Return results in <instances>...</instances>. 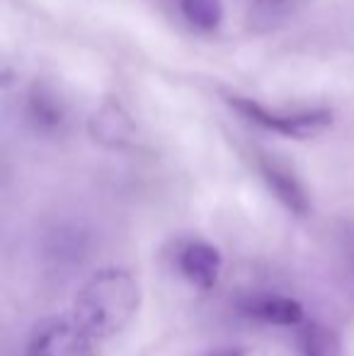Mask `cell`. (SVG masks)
<instances>
[{
  "label": "cell",
  "instance_id": "1",
  "mask_svg": "<svg viewBox=\"0 0 354 356\" xmlns=\"http://www.w3.org/2000/svg\"><path fill=\"white\" fill-rule=\"evenodd\" d=\"M141 303L138 282L129 272L117 267L99 269L76 293L71 318L92 339H107L119 334Z\"/></svg>",
  "mask_w": 354,
  "mask_h": 356
},
{
  "label": "cell",
  "instance_id": "2",
  "mask_svg": "<svg viewBox=\"0 0 354 356\" xmlns=\"http://www.w3.org/2000/svg\"><path fill=\"white\" fill-rule=\"evenodd\" d=\"M226 102H228V107L236 109L241 117H246L248 122L262 127L265 131H274L287 138H298V141L318 136V134H323L332 124L330 109L277 112V109H269L265 104H260L257 99L241 97V95H228Z\"/></svg>",
  "mask_w": 354,
  "mask_h": 356
},
{
  "label": "cell",
  "instance_id": "3",
  "mask_svg": "<svg viewBox=\"0 0 354 356\" xmlns=\"http://www.w3.org/2000/svg\"><path fill=\"white\" fill-rule=\"evenodd\" d=\"M27 356H95L92 337L73 318L47 320L29 337Z\"/></svg>",
  "mask_w": 354,
  "mask_h": 356
},
{
  "label": "cell",
  "instance_id": "4",
  "mask_svg": "<svg viewBox=\"0 0 354 356\" xmlns=\"http://www.w3.org/2000/svg\"><path fill=\"white\" fill-rule=\"evenodd\" d=\"M177 262H179V272L184 274V279L192 286H197V289L209 291L218 284L223 259H221V252H218L214 245L204 243V240H192V243H187L179 250Z\"/></svg>",
  "mask_w": 354,
  "mask_h": 356
},
{
  "label": "cell",
  "instance_id": "5",
  "mask_svg": "<svg viewBox=\"0 0 354 356\" xmlns=\"http://www.w3.org/2000/svg\"><path fill=\"white\" fill-rule=\"evenodd\" d=\"M260 172H262V179L267 182L269 192H272L289 211L296 216H306L311 211V199H308L301 179H298L287 165L277 163V160H272V158H262Z\"/></svg>",
  "mask_w": 354,
  "mask_h": 356
},
{
  "label": "cell",
  "instance_id": "6",
  "mask_svg": "<svg viewBox=\"0 0 354 356\" xmlns=\"http://www.w3.org/2000/svg\"><path fill=\"white\" fill-rule=\"evenodd\" d=\"M243 313L252 320H260L265 325H279V327H291V325H301L306 320V310L296 298L289 296H255V298L243 300Z\"/></svg>",
  "mask_w": 354,
  "mask_h": 356
},
{
  "label": "cell",
  "instance_id": "7",
  "mask_svg": "<svg viewBox=\"0 0 354 356\" xmlns=\"http://www.w3.org/2000/svg\"><path fill=\"white\" fill-rule=\"evenodd\" d=\"M303 356H342V342L335 330L318 323H306L298 334Z\"/></svg>",
  "mask_w": 354,
  "mask_h": 356
},
{
  "label": "cell",
  "instance_id": "8",
  "mask_svg": "<svg viewBox=\"0 0 354 356\" xmlns=\"http://www.w3.org/2000/svg\"><path fill=\"white\" fill-rule=\"evenodd\" d=\"M177 5L184 22L199 32H214L223 22L221 0H177Z\"/></svg>",
  "mask_w": 354,
  "mask_h": 356
},
{
  "label": "cell",
  "instance_id": "9",
  "mask_svg": "<svg viewBox=\"0 0 354 356\" xmlns=\"http://www.w3.org/2000/svg\"><path fill=\"white\" fill-rule=\"evenodd\" d=\"M29 107H32V119L44 129H54L63 122V109L61 102H56L54 95H49L47 90L37 88L29 95Z\"/></svg>",
  "mask_w": 354,
  "mask_h": 356
},
{
  "label": "cell",
  "instance_id": "10",
  "mask_svg": "<svg viewBox=\"0 0 354 356\" xmlns=\"http://www.w3.org/2000/svg\"><path fill=\"white\" fill-rule=\"evenodd\" d=\"M248 352L243 347H228V349H218V352L209 354V356H246Z\"/></svg>",
  "mask_w": 354,
  "mask_h": 356
},
{
  "label": "cell",
  "instance_id": "11",
  "mask_svg": "<svg viewBox=\"0 0 354 356\" xmlns=\"http://www.w3.org/2000/svg\"><path fill=\"white\" fill-rule=\"evenodd\" d=\"M260 5H265V8H272V10H277V8H282V5H287L289 0H257Z\"/></svg>",
  "mask_w": 354,
  "mask_h": 356
}]
</instances>
